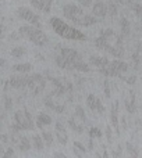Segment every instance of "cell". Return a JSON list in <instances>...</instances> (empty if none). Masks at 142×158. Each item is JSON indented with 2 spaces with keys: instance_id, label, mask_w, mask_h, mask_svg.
<instances>
[{
  "instance_id": "obj_5",
  "label": "cell",
  "mask_w": 142,
  "mask_h": 158,
  "mask_svg": "<svg viewBox=\"0 0 142 158\" xmlns=\"http://www.w3.org/2000/svg\"><path fill=\"white\" fill-rule=\"evenodd\" d=\"M27 87L32 92V96H38L39 93H42L45 90V87H46V78L41 74L29 75Z\"/></svg>"
},
{
  "instance_id": "obj_6",
  "label": "cell",
  "mask_w": 142,
  "mask_h": 158,
  "mask_svg": "<svg viewBox=\"0 0 142 158\" xmlns=\"http://www.w3.org/2000/svg\"><path fill=\"white\" fill-rule=\"evenodd\" d=\"M63 14L71 22H74L75 25H79L81 18L84 17L85 13L82 11L81 7H78V6H75V4H66L63 7Z\"/></svg>"
},
{
  "instance_id": "obj_23",
  "label": "cell",
  "mask_w": 142,
  "mask_h": 158,
  "mask_svg": "<svg viewBox=\"0 0 142 158\" xmlns=\"http://www.w3.org/2000/svg\"><path fill=\"white\" fill-rule=\"evenodd\" d=\"M98 101H99V98L93 94H89L87 97V104H88V107H89V110L92 112H95L96 110H98Z\"/></svg>"
},
{
  "instance_id": "obj_48",
  "label": "cell",
  "mask_w": 142,
  "mask_h": 158,
  "mask_svg": "<svg viewBox=\"0 0 142 158\" xmlns=\"http://www.w3.org/2000/svg\"><path fill=\"white\" fill-rule=\"evenodd\" d=\"M55 157H59V158H66L63 153H55Z\"/></svg>"
},
{
  "instance_id": "obj_8",
  "label": "cell",
  "mask_w": 142,
  "mask_h": 158,
  "mask_svg": "<svg viewBox=\"0 0 142 158\" xmlns=\"http://www.w3.org/2000/svg\"><path fill=\"white\" fill-rule=\"evenodd\" d=\"M28 78H29V75L27 74L13 75L8 78V82H10V86L13 89H25L28 86Z\"/></svg>"
},
{
  "instance_id": "obj_4",
  "label": "cell",
  "mask_w": 142,
  "mask_h": 158,
  "mask_svg": "<svg viewBox=\"0 0 142 158\" xmlns=\"http://www.w3.org/2000/svg\"><path fill=\"white\" fill-rule=\"evenodd\" d=\"M128 71V64L124 63L121 60H114V61H109L106 67L103 68H99V72L104 77H117V78H121L124 81L123 74L124 72Z\"/></svg>"
},
{
  "instance_id": "obj_1",
  "label": "cell",
  "mask_w": 142,
  "mask_h": 158,
  "mask_svg": "<svg viewBox=\"0 0 142 158\" xmlns=\"http://www.w3.org/2000/svg\"><path fill=\"white\" fill-rule=\"evenodd\" d=\"M56 64L61 69H77L79 72H89V65L81 60V56L77 50L70 47H61L56 56Z\"/></svg>"
},
{
  "instance_id": "obj_39",
  "label": "cell",
  "mask_w": 142,
  "mask_h": 158,
  "mask_svg": "<svg viewBox=\"0 0 142 158\" xmlns=\"http://www.w3.org/2000/svg\"><path fill=\"white\" fill-rule=\"evenodd\" d=\"M134 11H135V14H137L138 17H141L142 18V4H135L134 6Z\"/></svg>"
},
{
  "instance_id": "obj_29",
  "label": "cell",
  "mask_w": 142,
  "mask_h": 158,
  "mask_svg": "<svg viewBox=\"0 0 142 158\" xmlns=\"http://www.w3.org/2000/svg\"><path fill=\"white\" fill-rule=\"evenodd\" d=\"M3 103H4V110L6 111H11V110H13V98H11L10 96L6 94L4 97H3Z\"/></svg>"
},
{
  "instance_id": "obj_25",
  "label": "cell",
  "mask_w": 142,
  "mask_h": 158,
  "mask_svg": "<svg viewBox=\"0 0 142 158\" xmlns=\"http://www.w3.org/2000/svg\"><path fill=\"white\" fill-rule=\"evenodd\" d=\"M69 126L75 132V133H82V132H84V126H82L81 123L77 122L74 118H70L69 119Z\"/></svg>"
},
{
  "instance_id": "obj_26",
  "label": "cell",
  "mask_w": 142,
  "mask_h": 158,
  "mask_svg": "<svg viewBox=\"0 0 142 158\" xmlns=\"http://www.w3.org/2000/svg\"><path fill=\"white\" fill-rule=\"evenodd\" d=\"M121 24V35L123 36H128L130 35V22L127 18H121L120 21Z\"/></svg>"
},
{
  "instance_id": "obj_37",
  "label": "cell",
  "mask_w": 142,
  "mask_h": 158,
  "mask_svg": "<svg viewBox=\"0 0 142 158\" xmlns=\"http://www.w3.org/2000/svg\"><path fill=\"white\" fill-rule=\"evenodd\" d=\"M74 147H77L78 150H81V153H82V154L87 153V148H85V147H84V144H82V143H79V142H74Z\"/></svg>"
},
{
  "instance_id": "obj_46",
  "label": "cell",
  "mask_w": 142,
  "mask_h": 158,
  "mask_svg": "<svg viewBox=\"0 0 142 158\" xmlns=\"http://www.w3.org/2000/svg\"><path fill=\"white\" fill-rule=\"evenodd\" d=\"M88 148H89V150H93V139L92 137H89V147Z\"/></svg>"
},
{
  "instance_id": "obj_16",
  "label": "cell",
  "mask_w": 142,
  "mask_h": 158,
  "mask_svg": "<svg viewBox=\"0 0 142 158\" xmlns=\"http://www.w3.org/2000/svg\"><path fill=\"white\" fill-rule=\"evenodd\" d=\"M14 122H16L22 131H28V122H27V118H25L24 111L14 112Z\"/></svg>"
},
{
  "instance_id": "obj_50",
  "label": "cell",
  "mask_w": 142,
  "mask_h": 158,
  "mask_svg": "<svg viewBox=\"0 0 142 158\" xmlns=\"http://www.w3.org/2000/svg\"><path fill=\"white\" fill-rule=\"evenodd\" d=\"M2 38H3V27L0 25V39H2Z\"/></svg>"
},
{
  "instance_id": "obj_11",
  "label": "cell",
  "mask_w": 142,
  "mask_h": 158,
  "mask_svg": "<svg viewBox=\"0 0 142 158\" xmlns=\"http://www.w3.org/2000/svg\"><path fill=\"white\" fill-rule=\"evenodd\" d=\"M110 122L112 126L116 129V133L120 135V126H118V101H113L112 111H110Z\"/></svg>"
},
{
  "instance_id": "obj_15",
  "label": "cell",
  "mask_w": 142,
  "mask_h": 158,
  "mask_svg": "<svg viewBox=\"0 0 142 158\" xmlns=\"http://www.w3.org/2000/svg\"><path fill=\"white\" fill-rule=\"evenodd\" d=\"M50 123H52V117H50L49 114H46V112H39V115L36 117L35 125L38 126L39 129H43L45 126L50 125Z\"/></svg>"
},
{
  "instance_id": "obj_14",
  "label": "cell",
  "mask_w": 142,
  "mask_h": 158,
  "mask_svg": "<svg viewBox=\"0 0 142 158\" xmlns=\"http://www.w3.org/2000/svg\"><path fill=\"white\" fill-rule=\"evenodd\" d=\"M45 106H46L47 108L53 110V111L59 112V114H61V112L64 111V104H56L55 101H53L52 94H47L46 97H45Z\"/></svg>"
},
{
  "instance_id": "obj_51",
  "label": "cell",
  "mask_w": 142,
  "mask_h": 158,
  "mask_svg": "<svg viewBox=\"0 0 142 158\" xmlns=\"http://www.w3.org/2000/svg\"><path fill=\"white\" fill-rule=\"evenodd\" d=\"M103 157H109V154H107V151H106V150L103 151Z\"/></svg>"
},
{
  "instance_id": "obj_24",
  "label": "cell",
  "mask_w": 142,
  "mask_h": 158,
  "mask_svg": "<svg viewBox=\"0 0 142 158\" xmlns=\"http://www.w3.org/2000/svg\"><path fill=\"white\" fill-rule=\"evenodd\" d=\"M25 54H27V49H25L24 46L13 47V50H11V56H13L14 58H22Z\"/></svg>"
},
{
  "instance_id": "obj_44",
  "label": "cell",
  "mask_w": 142,
  "mask_h": 158,
  "mask_svg": "<svg viewBox=\"0 0 142 158\" xmlns=\"http://www.w3.org/2000/svg\"><path fill=\"white\" fill-rule=\"evenodd\" d=\"M132 60H134V63H135V65H137L138 63H140V54L138 53H135L134 56H132Z\"/></svg>"
},
{
  "instance_id": "obj_2",
  "label": "cell",
  "mask_w": 142,
  "mask_h": 158,
  "mask_svg": "<svg viewBox=\"0 0 142 158\" xmlns=\"http://www.w3.org/2000/svg\"><path fill=\"white\" fill-rule=\"evenodd\" d=\"M50 25H52L53 31L57 35H60L64 39H71V40H87V35H84L82 32L77 31L75 28H71L70 25H67L64 21H61L57 17H53L50 19Z\"/></svg>"
},
{
  "instance_id": "obj_30",
  "label": "cell",
  "mask_w": 142,
  "mask_h": 158,
  "mask_svg": "<svg viewBox=\"0 0 142 158\" xmlns=\"http://www.w3.org/2000/svg\"><path fill=\"white\" fill-rule=\"evenodd\" d=\"M102 136H103V133H102V131L99 128H91L89 129V137H98V139H102Z\"/></svg>"
},
{
  "instance_id": "obj_38",
  "label": "cell",
  "mask_w": 142,
  "mask_h": 158,
  "mask_svg": "<svg viewBox=\"0 0 142 158\" xmlns=\"http://www.w3.org/2000/svg\"><path fill=\"white\" fill-rule=\"evenodd\" d=\"M82 7H91L92 6V0H77Z\"/></svg>"
},
{
  "instance_id": "obj_12",
  "label": "cell",
  "mask_w": 142,
  "mask_h": 158,
  "mask_svg": "<svg viewBox=\"0 0 142 158\" xmlns=\"http://www.w3.org/2000/svg\"><path fill=\"white\" fill-rule=\"evenodd\" d=\"M95 44H96V47H98L99 50H102V52L110 53V52H112V49H113V44H110V43H109V39L104 38L103 35H100L98 39H96V40H95Z\"/></svg>"
},
{
  "instance_id": "obj_43",
  "label": "cell",
  "mask_w": 142,
  "mask_h": 158,
  "mask_svg": "<svg viewBox=\"0 0 142 158\" xmlns=\"http://www.w3.org/2000/svg\"><path fill=\"white\" fill-rule=\"evenodd\" d=\"M0 143H8V136L7 135H0Z\"/></svg>"
},
{
  "instance_id": "obj_53",
  "label": "cell",
  "mask_w": 142,
  "mask_h": 158,
  "mask_svg": "<svg viewBox=\"0 0 142 158\" xmlns=\"http://www.w3.org/2000/svg\"><path fill=\"white\" fill-rule=\"evenodd\" d=\"M16 2H17V0H16Z\"/></svg>"
},
{
  "instance_id": "obj_27",
  "label": "cell",
  "mask_w": 142,
  "mask_h": 158,
  "mask_svg": "<svg viewBox=\"0 0 142 158\" xmlns=\"http://www.w3.org/2000/svg\"><path fill=\"white\" fill-rule=\"evenodd\" d=\"M75 114H77V117H78L84 123H88L87 114H85V111H84V108H82V106H77V107H75Z\"/></svg>"
},
{
  "instance_id": "obj_28",
  "label": "cell",
  "mask_w": 142,
  "mask_h": 158,
  "mask_svg": "<svg viewBox=\"0 0 142 158\" xmlns=\"http://www.w3.org/2000/svg\"><path fill=\"white\" fill-rule=\"evenodd\" d=\"M41 136H42V139H43V142H45V144L46 146H52L53 144V139H55V137H53V135L50 133V132L43 131Z\"/></svg>"
},
{
  "instance_id": "obj_35",
  "label": "cell",
  "mask_w": 142,
  "mask_h": 158,
  "mask_svg": "<svg viewBox=\"0 0 142 158\" xmlns=\"http://www.w3.org/2000/svg\"><path fill=\"white\" fill-rule=\"evenodd\" d=\"M103 87H104V94H106V97L110 98V85H109V81H104Z\"/></svg>"
},
{
  "instance_id": "obj_20",
  "label": "cell",
  "mask_w": 142,
  "mask_h": 158,
  "mask_svg": "<svg viewBox=\"0 0 142 158\" xmlns=\"http://www.w3.org/2000/svg\"><path fill=\"white\" fill-rule=\"evenodd\" d=\"M98 22V19L95 18V15H89V14H84V17L81 18V22H79V27H92Z\"/></svg>"
},
{
  "instance_id": "obj_19",
  "label": "cell",
  "mask_w": 142,
  "mask_h": 158,
  "mask_svg": "<svg viewBox=\"0 0 142 158\" xmlns=\"http://www.w3.org/2000/svg\"><path fill=\"white\" fill-rule=\"evenodd\" d=\"M31 143H32V147L38 151H42L45 148V142L42 139V136H39V135H33L31 137Z\"/></svg>"
},
{
  "instance_id": "obj_41",
  "label": "cell",
  "mask_w": 142,
  "mask_h": 158,
  "mask_svg": "<svg viewBox=\"0 0 142 158\" xmlns=\"http://www.w3.org/2000/svg\"><path fill=\"white\" fill-rule=\"evenodd\" d=\"M121 151H123V148H121V146H117V150H114V153H113V156H114V157H120V156H121Z\"/></svg>"
},
{
  "instance_id": "obj_22",
  "label": "cell",
  "mask_w": 142,
  "mask_h": 158,
  "mask_svg": "<svg viewBox=\"0 0 142 158\" xmlns=\"http://www.w3.org/2000/svg\"><path fill=\"white\" fill-rule=\"evenodd\" d=\"M130 96H131V100H130V101L126 100V110L130 112V114H134V112L137 111V104H135V93L131 90Z\"/></svg>"
},
{
  "instance_id": "obj_42",
  "label": "cell",
  "mask_w": 142,
  "mask_h": 158,
  "mask_svg": "<svg viewBox=\"0 0 142 158\" xmlns=\"http://www.w3.org/2000/svg\"><path fill=\"white\" fill-rule=\"evenodd\" d=\"M20 38H21V36H20L18 32H13V33L10 35V39H11V40H17V39H20Z\"/></svg>"
},
{
  "instance_id": "obj_34",
  "label": "cell",
  "mask_w": 142,
  "mask_h": 158,
  "mask_svg": "<svg viewBox=\"0 0 142 158\" xmlns=\"http://www.w3.org/2000/svg\"><path fill=\"white\" fill-rule=\"evenodd\" d=\"M106 139L107 143H113V132L110 126H106Z\"/></svg>"
},
{
  "instance_id": "obj_31",
  "label": "cell",
  "mask_w": 142,
  "mask_h": 158,
  "mask_svg": "<svg viewBox=\"0 0 142 158\" xmlns=\"http://www.w3.org/2000/svg\"><path fill=\"white\" fill-rule=\"evenodd\" d=\"M126 147H127V151H128V154L131 157H138V154H140V153H138V148H135L130 142H127Z\"/></svg>"
},
{
  "instance_id": "obj_47",
  "label": "cell",
  "mask_w": 142,
  "mask_h": 158,
  "mask_svg": "<svg viewBox=\"0 0 142 158\" xmlns=\"http://www.w3.org/2000/svg\"><path fill=\"white\" fill-rule=\"evenodd\" d=\"M74 153H75V156H77V157H82V153H79L78 148H77V147H74Z\"/></svg>"
},
{
  "instance_id": "obj_13",
  "label": "cell",
  "mask_w": 142,
  "mask_h": 158,
  "mask_svg": "<svg viewBox=\"0 0 142 158\" xmlns=\"http://www.w3.org/2000/svg\"><path fill=\"white\" fill-rule=\"evenodd\" d=\"M92 14L95 17H99V18H104L107 14V6L104 4L103 2H96L95 4H93Z\"/></svg>"
},
{
  "instance_id": "obj_10",
  "label": "cell",
  "mask_w": 142,
  "mask_h": 158,
  "mask_svg": "<svg viewBox=\"0 0 142 158\" xmlns=\"http://www.w3.org/2000/svg\"><path fill=\"white\" fill-rule=\"evenodd\" d=\"M29 3L33 8L42 11V13H50L53 0H29Z\"/></svg>"
},
{
  "instance_id": "obj_40",
  "label": "cell",
  "mask_w": 142,
  "mask_h": 158,
  "mask_svg": "<svg viewBox=\"0 0 142 158\" xmlns=\"http://www.w3.org/2000/svg\"><path fill=\"white\" fill-rule=\"evenodd\" d=\"M135 81H137V78H135V77H130V78H126V79H124V82H127L128 85H134Z\"/></svg>"
},
{
  "instance_id": "obj_9",
  "label": "cell",
  "mask_w": 142,
  "mask_h": 158,
  "mask_svg": "<svg viewBox=\"0 0 142 158\" xmlns=\"http://www.w3.org/2000/svg\"><path fill=\"white\" fill-rule=\"evenodd\" d=\"M55 132H56V137H57V142L60 143L61 146H66L67 142H69V135H67V131H66V126L57 121L55 125Z\"/></svg>"
},
{
  "instance_id": "obj_32",
  "label": "cell",
  "mask_w": 142,
  "mask_h": 158,
  "mask_svg": "<svg viewBox=\"0 0 142 158\" xmlns=\"http://www.w3.org/2000/svg\"><path fill=\"white\" fill-rule=\"evenodd\" d=\"M107 14H110L112 17L117 15V7H116L114 3H110L109 4V7H107Z\"/></svg>"
},
{
  "instance_id": "obj_21",
  "label": "cell",
  "mask_w": 142,
  "mask_h": 158,
  "mask_svg": "<svg viewBox=\"0 0 142 158\" xmlns=\"http://www.w3.org/2000/svg\"><path fill=\"white\" fill-rule=\"evenodd\" d=\"M32 144H31V140L28 139L27 136H20V143H18V148L22 153H27V151L31 150Z\"/></svg>"
},
{
  "instance_id": "obj_33",
  "label": "cell",
  "mask_w": 142,
  "mask_h": 158,
  "mask_svg": "<svg viewBox=\"0 0 142 158\" xmlns=\"http://www.w3.org/2000/svg\"><path fill=\"white\" fill-rule=\"evenodd\" d=\"M100 35H103L104 38L110 39V38H113V36H114V31L110 29V28H109V29H103V31L100 32Z\"/></svg>"
},
{
  "instance_id": "obj_49",
  "label": "cell",
  "mask_w": 142,
  "mask_h": 158,
  "mask_svg": "<svg viewBox=\"0 0 142 158\" xmlns=\"http://www.w3.org/2000/svg\"><path fill=\"white\" fill-rule=\"evenodd\" d=\"M4 64H6V60H4V58H0V68H2V67H4Z\"/></svg>"
},
{
  "instance_id": "obj_36",
  "label": "cell",
  "mask_w": 142,
  "mask_h": 158,
  "mask_svg": "<svg viewBox=\"0 0 142 158\" xmlns=\"http://www.w3.org/2000/svg\"><path fill=\"white\" fill-rule=\"evenodd\" d=\"M3 156H4V158L13 157V156H14V148H13V147H7V150L3 151Z\"/></svg>"
},
{
  "instance_id": "obj_52",
  "label": "cell",
  "mask_w": 142,
  "mask_h": 158,
  "mask_svg": "<svg viewBox=\"0 0 142 158\" xmlns=\"http://www.w3.org/2000/svg\"><path fill=\"white\" fill-rule=\"evenodd\" d=\"M126 2H131V0H126Z\"/></svg>"
},
{
  "instance_id": "obj_7",
  "label": "cell",
  "mask_w": 142,
  "mask_h": 158,
  "mask_svg": "<svg viewBox=\"0 0 142 158\" xmlns=\"http://www.w3.org/2000/svg\"><path fill=\"white\" fill-rule=\"evenodd\" d=\"M17 14H18V17L21 19H24V21L29 22L31 25H33V27L36 28H41V18L38 17V14H35L31 8L28 7H18V10H17Z\"/></svg>"
},
{
  "instance_id": "obj_17",
  "label": "cell",
  "mask_w": 142,
  "mask_h": 158,
  "mask_svg": "<svg viewBox=\"0 0 142 158\" xmlns=\"http://www.w3.org/2000/svg\"><path fill=\"white\" fill-rule=\"evenodd\" d=\"M89 63L92 64L93 67H96V68H103V67H106L107 64H109V60H107L106 57H100V56H91L89 57Z\"/></svg>"
},
{
  "instance_id": "obj_18",
  "label": "cell",
  "mask_w": 142,
  "mask_h": 158,
  "mask_svg": "<svg viewBox=\"0 0 142 158\" xmlns=\"http://www.w3.org/2000/svg\"><path fill=\"white\" fill-rule=\"evenodd\" d=\"M11 69H13L14 72H18V74H28V72H31V69H32V64H29V63L14 64Z\"/></svg>"
},
{
  "instance_id": "obj_45",
  "label": "cell",
  "mask_w": 142,
  "mask_h": 158,
  "mask_svg": "<svg viewBox=\"0 0 142 158\" xmlns=\"http://www.w3.org/2000/svg\"><path fill=\"white\" fill-rule=\"evenodd\" d=\"M4 118H6V110L0 107V121H2V119H4Z\"/></svg>"
},
{
  "instance_id": "obj_3",
  "label": "cell",
  "mask_w": 142,
  "mask_h": 158,
  "mask_svg": "<svg viewBox=\"0 0 142 158\" xmlns=\"http://www.w3.org/2000/svg\"><path fill=\"white\" fill-rule=\"evenodd\" d=\"M18 33L21 38L28 39V40H31L33 44H36L39 47L45 46L49 42V38L46 36V33L43 31H41L39 28L33 27V25H22L18 29Z\"/></svg>"
}]
</instances>
